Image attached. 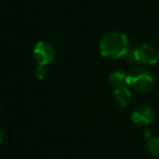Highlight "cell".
Wrapping results in <instances>:
<instances>
[{"label": "cell", "instance_id": "obj_1", "mask_svg": "<svg viewBox=\"0 0 159 159\" xmlns=\"http://www.w3.org/2000/svg\"><path fill=\"white\" fill-rule=\"evenodd\" d=\"M99 51L107 59H120L126 57L130 52V43L125 34L120 32H110L102 38Z\"/></svg>", "mask_w": 159, "mask_h": 159}, {"label": "cell", "instance_id": "obj_2", "mask_svg": "<svg viewBox=\"0 0 159 159\" xmlns=\"http://www.w3.org/2000/svg\"><path fill=\"white\" fill-rule=\"evenodd\" d=\"M126 85L139 93H148L154 89L152 74L143 68H134L126 74Z\"/></svg>", "mask_w": 159, "mask_h": 159}, {"label": "cell", "instance_id": "obj_3", "mask_svg": "<svg viewBox=\"0 0 159 159\" xmlns=\"http://www.w3.org/2000/svg\"><path fill=\"white\" fill-rule=\"evenodd\" d=\"M126 57L132 63H139L143 66H154L159 61L158 50L147 44L137 46L134 50L130 51Z\"/></svg>", "mask_w": 159, "mask_h": 159}, {"label": "cell", "instance_id": "obj_4", "mask_svg": "<svg viewBox=\"0 0 159 159\" xmlns=\"http://www.w3.org/2000/svg\"><path fill=\"white\" fill-rule=\"evenodd\" d=\"M34 58H35L36 62L38 63V66H46L48 64H50L51 62H53L56 57V50L53 48V46L48 42H38L34 47Z\"/></svg>", "mask_w": 159, "mask_h": 159}, {"label": "cell", "instance_id": "obj_5", "mask_svg": "<svg viewBox=\"0 0 159 159\" xmlns=\"http://www.w3.org/2000/svg\"><path fill=\"white\" fill-rule=\"evenodd\" d=\"M131 120L137 125H148L155 120V111L150 107L142 106L132 112Z\"/></svg>", "mask_w": 159, "mask_h": 159}, {"label": "cell", "instance_id": "obj_6", "mask_svg": "<svg viewBox=\"0 0 159 159\" xmlns=\"http://www.w3.org/2000/svg\"><path fill=\"white\" fill-rule=\"evenodd\" d=\"M113 98H115V102L120 107H123L124 108V107H126L131 102L132 94H131L130 89L125 85V86L115 89V91H113Z\"/></svg>", "mask_w": 159, "mask_h": 159}, {"label": "cell", "instance_id": "obj_7", "mask_svg": "<svg viewBox=\"0 0 159 159\" xmlns=\"http://www.w3.org/2000/svg\"><path fill=\"white\" fill-rule=\"evenodd\" d=\"M108 82L110 84V86H112L113 89H118V87L125 86L126 85V74L121 71H117L113 72L109 75ZM128 86V85H126Z\"/></svg>", "mask_w": 159, "mask_h": 159}, {"label": "cell", "instance_id": "obj_8", "mask_svg": "<svg viewBox=\"0 0 159 159\" xmlns=\"http://www.w3.org/2000/svg\"><path fill=\"white\" fill-rule=\"evenodd\" d=\"M147 150L152 157L159 159V139L150 137L147 142Z\"/></svg>", "mask_w": 159, "mask_h": 159}, {"label": "cell", "instance_id": "obj_9", "mask_svg": "<svg viewBox=\"0 0 159 159\" xmlns=\"http://www.w3.org/2000/svg\"><path fill=\"white\" fill-rule=\"evenodd\" d=\"M35 76L37 77L38 80H44L45 77L47 76V69H46V66H38V68L36 69V71H35Z\"/></svg>", "mask_w": 159, "mask_h": 159}, {"label": "cell", "instance_id": "obj_10", "mask_svg": "<svg viewBox=\"0 0 159 159\" xmlns=\"http://www.w3.org/2000/svg\"><path fill=\"white\" fill-rule=\"evenodd\" d=\"M3 141V134H2V131H1V129H0V144L2 143Z\"/></svg>", "mask_w": 159, "mask_h": 159}]
</instances>
